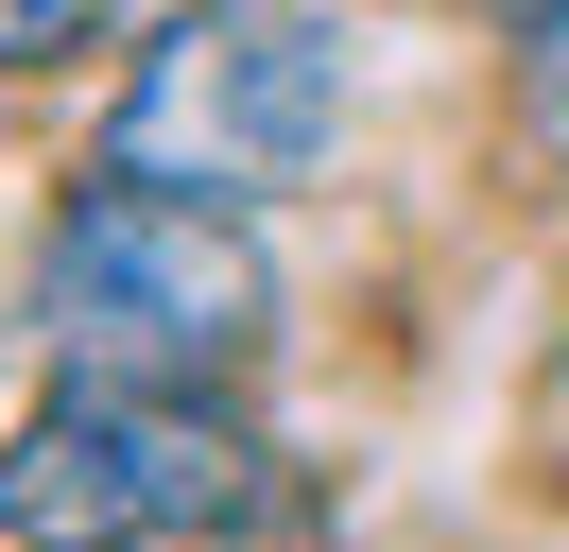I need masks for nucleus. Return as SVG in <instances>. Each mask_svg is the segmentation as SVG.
Segmentation results:
<instances>
[{
    "label": "nucleus",
    "mask_w": 569,
    "mask_h": 552,
    "mask_svg": "<svg viewBox=\"0 0 569 552\" xmlns=\"http://www.w3.org/2000/svg\"><path fill=\"white\" fill-rule=\"evenodd\" d=\"M36 345L70 379H242L277 345V259L242 241V207L104 172V190L52 207L36 259Z\"/></svg>",
    "instance_id": "obj_1"
},
{
    "label": "nucleus",
    "mask_w": 569,
    "mask_h": 552,
    "mask_svg": "<svg viewBox=\"0 0 569 552\" xmlns=\"http://www.w3.org/2000/svg\"><path fill=\"white\" fill-rule=\"evenodd\" d=\"M346 34L311 0H190L104 103V172H156V190H208V207H277L346 156Z\"/></svg>",
    "instance_id": "obj_2"
},
{
    "label": "nucleus",
    "mask_w": 569,
    "mask_h": 552,
    "mask_svg": "<svg viewBox=\"0 0 569 552\" xmlns=\"http://www.w3.org/2000/svg\"><path fill=\"white\" fill-rule=\"evenodd\" d=\"M259 501H277V466H259L242 414H208V379H70L0 448V535L18 552H190Z\"/></svg>",
    "instance_id": "obj_3"
},
{
    "label": "nucleus",
    "mask_w": 569,
    "mask_h": 552,
    "mask_svg": "<svg viewBox=\"0 0 569 552\" xmlns=\"http://www.w3.org/2000/svg\"><path fill=\"white\" fill-rule=\"evenodd\" d=\"M518 121H535V156H569V0L518 18Z\"/></svg>",
    "instance_id": "obj_4"
},
{
    "label": "nucleus",
    "mask_w": 569,
    "mask_h": 552,
    "mask_svg": "<svg viewBox=\"0 0 569 552\" xmlns=\"http://www.w3.org/2000/svg\"><path fill=\"white\" fill-rule=\"evenodd\" d=\"M87 18H104V0H0V69H52Z\"/></svg>",
    "instance_id": "obj_5"
},
{
    "label": "nucleus",
    "mask_w": 569,
    "mask_h": 552,
    "mask_svg": "<svg viewBox=\"0 0 569 552\" xmlns=\"http://www.w3.org/2000/svg\"><path fill=\"white\" fill-rule=\"evenodd\" d=\"M0 345H18V328H0Z\"/></svg>",
    "instance_id": "obj_6"
}]
</instances>
